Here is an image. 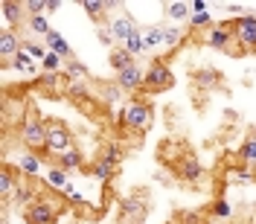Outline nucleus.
I'll return each instance as SVG.
<instances>
[{"label": "nucleus", "mask_w": 256, "mask_h": 224, "mask_svg": "<svg viewBox=\"0 0 256 224\" xmlns=\"http://www.w3.org/2000/svg\"><path fill=\"white\" fill-rule=\"evenodd\" d=\"M3 15H6V21H12V24H15V21L21 18V9H18L15 3H3Z\"/></svg>", "instance_id": "24"}, {"label": "nucleus", "mask_w": 256, "mask_h": 224, "mask_svg": "<svg viewBox=\"0 0 256 224\" xmlns=\"http://www.w3.org/2000/svg\"><path fill=\"white\" fill-rule=\"evenodd\" d=\"M53 187H67V175H64L62 169H50V178H47Z\"/></svg>", "instance_id": "21"}, {"label": "nucleus", "mask_w": 256, "mask_h": 224, "mask_svg": "<svg viewBox=\"0 0 256 224\" xmlns=\"http://www.w3.org/2000/svg\"><path fill=\"white\" fill-rule=\"evenodd\" d=\"M166 15L175 18V21H181V18L190 15V6H187V3H166Z\"/></svg>", "instance_id": "13"}, {"label": "nucleus", "mask_w": 256, "mask_h": 224, "mask_svg": "<svg viewBox=\"0 0 256 224\" xmlns=\"http://www.w3.org/2000/svg\"><path fill=\"white\" fill-rule=\"evenodd\" d=\"M27 9L32 12V18H38L41 12H47V3H44V0H30V3H27Z\"/></svg>", "instance_id": "26"}, {"label": "nucleus", "mask_w": 256, "mask_h": 224, "mask_svg": "<svg viewBox=\"0 0 256 224\" xmlns=\"http://www.w3.org/2000/svg\"><path fill=\"white\" fill-rule=\"evenodd\" d=\"M47 38H50V44H53V50H56V56H67V44H64V41H62V35H59V32L53 30V32H50V35H47Z\"/></svg>", "instance_id": "15"}, {"label": "nucleus", "mask_w": 256, "mask_h": 224, "mask_svg": "<svg viewBox=\"0 0 256 224\" xmlns=\"http://www.w3.org/2000/svg\"><path fill=\"white\" fill-rule=\"evenodd\" d=\"M15 67H18V70H27V73H32V62H30V53H18V56H15Z\"/></svg>", "instance_id": "20"}, {"label": "nucleus", "mask_w": 256, "mask_h": 224, "mask_svg": "<svg viewBox=\"0 0 256 224\" xmlns=\"http://www.w3.org/2000/svg\"><path fill=\"white\" fill-rule=\"evenodd\" d=\"M99 41H102L105 47H111V44H114V32H111V30H102V32H99Z\"/></svg>", "instance_id": "32"}, {"label": "nucleus", "mask_w": 256, "mask_h": 224, "mask_svg": "<svg viewBox=\"0 0 256 224\" xmlns=\"http://www.w3.org/2000/svg\"><path fill=\"white\" fill-rule=\"evenodd\" d=\"M242 158L251 160V163H256V140H248V143L242 146Z\"/></svg>", "instance_id": "23"}, {"label": "nucleus", "mask_w": 256, "mask_h": 224, "mask_svg": "<svg viewBox=\"0 0 256 224\" xmlns=\"http://www.w3.org/2000/svg\"><path fill=\"white\" fill-rule=\"evenodd\" d=\"M24 143H27L30 149H41V146H47V128L38 126L35 120H30V123L24 126Z\"/></svg>", "instance_id": "4"}, {"label": "nucleus", "mask_w": 256, "mask_h": 224, "mask_svg": "<svg viewBox=\"0 0 256 224\" xmlns=\"http://www.w3.org/2000/svg\"><path fill=\"white\" fill-rule=\"evenodd\" d=\"M41 64H44V70H47V73H53V70H56V67L62 64V56H56V53H47Z\"/></svg>", "instance_id": "22"}, {"label": "nucleus", "mask_w": 256, "mask_h": 224, "mask_svg": "<svg viewBox=\"0 0 256 224\" xmlns=\"http://www.w3.org/2000/svg\"><path fill=\"white\" fill-rule=\"evenodd\" d=\"M126 123L140 131V128H146L149 123H152V114H149L146 105H137V102H134V105H128L126 108Z\"/></svg>", "instance_id": "3"}, {"label": "nucleus", "mask_w": 256, "mask_h": 224, "mask_svg": "<svg viewBox=\"0 0 256 224\" xmlns=\"http://www.w3.org/2000/svg\"><path fill=\"white\" fill-rule=\"evenodd\" d=\"M227 38H230V35H227L224 30H216L213 35H210V47H216V50H224V47H227Z\"/></svg>", "instance_id": "16"}, {"label": "nucleus", "mask_w": 256, "mask_h": 224, "mask_svg": "<svg viewBox=\"0 0 256 224\" xmlns=\"http://www.w3.org/2000/svg\"><path fill=\"white\" fill-rule=\"evenodd\" d=\"M143 38H146V47H155L160 41H166V32H163V27H149L143 32Z\"/></svg>", "instance_id": "12"}, {"label": "nucleus", "mask_w": 256, "mask_h": 224, "mask_svg": "<svg viewBox=\"0 0 256 224\" xmlns=\"http://www.w3.org/2000/svg\"><path fill=\"white\" fill-rule=\"evenodd\" d=\"M105 6H108V3H102V0H85V12H88V15H99V12H102V9H105Z\"/></svg>", "instance_id": "25"}, {"label": "nucleus", "mask_w": 256, "mask_h": 224, "mask_svg": "<svg viewBox=\"0 0 256 224\" xmlns=\"http://www.w3.org/2000/svg\"><path fill=\"white\" fill-rule=\"evenodd\" d=\"M27 53H30V56H38V59H44V50H41V47H27Z\"/></svg>", "instance_id": "34"}, {"label": "nucleus", "mask_w": 256, "mask_h": 224, "mask_svg": "<svg viewBox=\"0 0 256 224\" xmlns=\"http://www.w3.org/2000/svg\"><path fill=\"white\" fill-rule=\"evenodd\" d=\"M30 27L35 32H44V35H50V24H47V18H44V15H38V18H30Z\"/></svg>", "instance_id": "19"}, {"label": "nucleus", "mask_w": 256, "mask_h": 224, "mask_svg": "<svg viewBox=\"0 0 256 224\" xmlns=\"http://www.w3.org/2000/svg\"><path fill=\"white\" fill-rule=\"evenodd\" d=\"M108 175H111V163H108V160H102V163L96 166V178H108Z\"/></svg>", "instance_id": "31"}, {"label": "nucleus", "mask_w": 256, "mask_h": 224, "mask_svg": "<svg viewBox=\"0 0 256 224\" xmlns=\"http://www.w3.org/2000/svg\"><path fill=\"white\" fill-rule=\"evenodd\" d=\"M62 6V0H47V12H56Z\"/></svg>", "instance_id": "35"}, {"label": "nucleus", "mask_w": 256, "mask_h": 224, "mask_svg": "<svg viewBox=\"0 0 256 224\" xmlns=\"http://www.w3.org/2000/svg\"><path fill=\"white\" fill-rule=\"evenodd\" d=\"M210 21H213V18H210L207 12H195V15H192V27H207Z\"/></svg>", "instance_id": "28"}, {"label": "nucleus", "mask_w": 256, "mask_h": 224, "mask_svg": "<svg viewBox=\"0 0 256 224\" xmlns=\"http://www.w3.org/2000/svg\"><path fill=\"white\" fill-rule=\"evenodd\" d=\"M239 41L245 47H256V18H242V24H239Z\"/></svg>", "instance_id": "5"}, {"label": "nucleus", "mask_w": 256, "mask_h": 224, "mask_svg": "<svg viewBox=\"0 0 256 224\" xmlns=\"http://www.w3.org/2000/svg\"><path fill=\"white\" fill-rule=\"evenodd\" d=\"M181 172H184V178H198V175H201V166H198V160L195 158H190L187 163H184Z\"/></svg>", "instance_id": "18"}, {"label": "nucleus", "mask_w": 256, "mask_h": 224, "mask_svg": "<svg viewBox=\"0 0 256 224\" xmlns=\"http://www.w3.org/2000/svg\"><path fill=\"white\" fill-rule=\"evenodd\" d=\"M111 67H114V70H126V67H131V53H128V50L111 53Z\"/></svg>", "instance_id": "10"}, {"label": "nucleus", "mask_w": 256, "mask_h": 224, "mask_svg": "<svg viewBox=\"0 0 256 224\" xmlns=\"http://www.w3.org/2000/svg\"><path fill=\"white\" fill-rule=\"evenodd\" d=\"M175 79H172V73L163 67V64H155L149 73H146V88L149 91H163V88H169Z\"/></svg>", "instance_id": "2"}, {"label": "nucleus", "mask_w": 256, "mask_h": 224, "mask_svg": "<svg viewBox=\"0 0 256 224\" xmlns=\"http://www.w3.org/2000/svg\"><path fill=\"white\" fill-rule=\"evenodd\" d=\"M216 79H219V76H216L213 70H198V73H195V82H198V85H204V88H210Z\"/></svg>", "instance_id": "17"}, {"label": "nucleus", "mask_w": 256, "mask_h": 224, "mask_svg": "<svg viewBox=\"0 0 256 224\" xmlns=\"http://www.w3.org/2000/svg\"><path fill=\"white\" fill-rule=\"evenodd\" d=\"M0 53H3V59H15L18 56V38H15V32H3L0 35Z\"/></svg>", "instance_id": "9"}, {"label": "nucleus", "mask_w": 256, "mask_h": 224, "mask_svg": "<svg viewBox=\"0 0 256 224\" xmlns=\"http://www.w3.org/2000/svg\"><path fill=\"white\" fill-rule=\"evenodd\" d=\"M62 163L67 166V169H76V166H82V155L76 152V149H67L62 155Z\"/></svg>", "instance_id": "14"}, {"label": "nucleus", "mask_w": 256, "mask_h": 224, "mask_svg": "<svg viewBox=\"0 0 256 224\" xmlns=\"http://www.w3.org/2000/svg\"><path fill=\"white\" fill-rule=\"evenodd\" d=\"M53 219H56V213L47 204H35L30 210V224H53Z\"/></svg>", "instance_id": "8"}, {"label": "nucleus", "mask_w": 256, "mask_h": 224, "mask_svg": "<svg viewBox=\"0 0 256 224\" xmlns=\"http://www.w3.org/2000/svg\"><path fill=\"white\" fill-rule=\"evenodd\" d=\"M105 160H108V163L120 160V149H117V146H111V149H108V155H105Z\"/></svg>", "instance_id": "33"}, {"label": "nucleus", "mask_w": 256, "mask_h": 224, "mask_svg": "<svg viewBox=\"0 0 256 224\" xmlns=\"http://www.w3.org/2000/svg\"><path fill=\"white\" fill-rule=\"evenodd\" d=\"M163 32H166V41H169V44H178V41H181V30H175V27L166 30V27H163Z\"/></svg>", "instance_id": "29"}, {"label": "nucleus", "mask_w": 256, "mask_h": 224, "mask_svg": "<svg viewBox=\"0 0 256 224\" xmlns=\"http://www.w3.org/2000/svg\"><path fill=\"white\" fill-rule=\"evenodd\" d=\"M126 50L131 56H134V53H146V50H149V47H146V38H143L140 32H134V35L126 41Z\"/></svg>", "instance_id": "11"}, {"label": "nucleus", "mask_w": 256, "mask_h": 224, "mask_svg": "<svg viewBox=\"0 0 256 224\" xmlns=\"http://www.w3.org/2000/svg\"><path fill=\"white\" fill-rule=\"evenodd\" d=\"M140 82H143V73L131 64L126 70H120V85L126 88V91H134V88H140Z\"/></svg>", "instance_id": "7"}, {"label": "nucleus", "mask_w": 256, "mask_h": 224, "mask_svg": "<svg viewBox=\"0 0 256 224\" xmlns=\"http://www.w3.org/2000/svg\"><path fill=\"white\" fill-rule=\"evenodd\" d=\"M67 146H70V131L59 123H53V126H47V149H53V152H67Z\"/></svg>", "instance_id": "1"}, {"label": "nucleus", "mask_w": 256, "mask_h": 224, "mask_svg": "<svg viewBox=\"0 0 256 224\" xmlns=\"http://www.w3.org/2000/svg\"><path fill=\"white\" fill-rule=\"evenodd\" d=\"M21 169H24V172H38V160L32 158V155L21 158Z\"/></svg>", "instance_id": "27"}, {"label": "nucleus", "mask_w": 256, "mask_h": 224, "mask_svg": "<svg viewBox=\"0 0 256 224\" xmlns=\"http://www.w3.org/2000/svg\"><path fill=\"white\" fill-rule=\"evenodd\" d=\"M111 32H114V38L128 41V38L137 32V27H134V21H131V18H114V21H111Z\"/></svg>", "instance_id": "6"}, {"label": "nucleus", "mask_w": 256, "mask_h": 224, "mask_svg": "<svg viewBox=\"0 0 256 224\" xmlns=\"http://www.w3.org/2000/svg\"><path fill=\"white\" fill-rule=\"evenodd\" d=\"M0 192H3V195H9V192H12V178H9L6 172L0 175Z\"/></svg>", "instance_id": "30"}]
</instances>
